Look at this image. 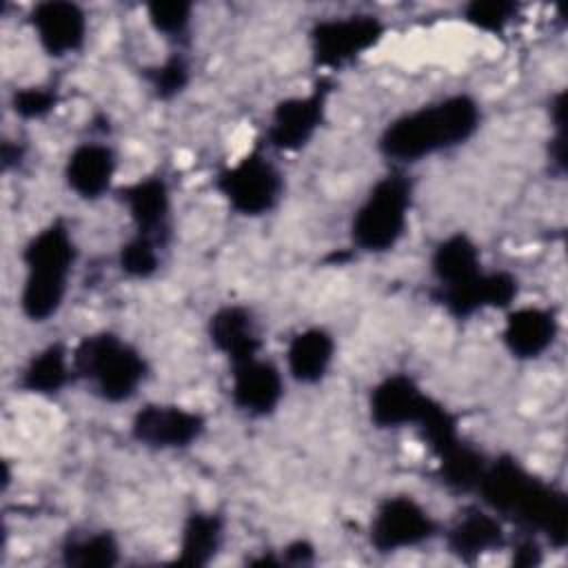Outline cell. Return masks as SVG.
<instances>
[{"label":"cell","instance_id":"2","mask_svg":"<svg viewBox=\"0 0 568 568\" xmlns=\"http://www.w3.org/2000/svg\"><path fill=\"white\" fill-rule=\"evenodd\" d=\"M479 126V102L468 93H450L393 118L377 138V151L406 166L466 144Z\"/></svg>","mask_w":568,"mask_h":568},{"label":"cell","instance_id":"20","mask_svg":"<svg viewBox=\"0 0 568 568\" xmlns=\"http://www.w3.org/2000/svg\"><path fill=\"white\" fill-rule=\"evenodd\" d=\"M335 337L322 326L297 331L286 346V371L297 384H320L335 362Z\"/></svg>","mask_w":568,"mask_h":568},{"label":"cell","instance_id":"8","mask_svg":"<svg viewBox=\"0 0 568 568\" xmlns=\"http://www.w3.org/2000/svg\"><path fill=\"white\" fill-rule=\"evenodd\" d=\"M437 535L439 521L413 495L384 497L368 521V541L382 555L417 548Z\"/></svg>","mask_w":568,"mask_h":568},{"label":"cell","instance_id":"26","mask_svg":"<svg viewBox=\"0 0 568 568\" xmlns=\"http://www.w3.org/2000/svg\"><path fill=\"white\" fill-rule=\"evenodd\" d=\"M162 246L149 237L131 235L118 251V266L131 280H149L160 271Z\"/></svg>","mask_w":568,"mask_h":568},{"label":"cell","instance_id":"13","mask_svg":"<svg viewBox=\"0 0 568 568\" xmlns=\"http://www.w3.org/2000/svg\"><path fill=\"white\" fill-rule=\"evenodd\" d=\"M29 24L40 49L55 60L78 53L89 33L87 11L69 0H44L33 4Z\"/></svg>","mask_w":568,"mask_h":568},{"label":"cell","instance_id":"19","mask_svg":"<svg viewBox=\"0 0 568 568\" xmlns=\"http://www.w3.org/2000/svg\"><path fill=\"white\" fill-rule=\"evenodd\" d=\"M211 346L229 359V364L262 353V337L253 313L240 304H226L211 313L206 324Z\"/></svg>","mask_w":568,"mask_h":568},{"label":"cell","instance_id":"25","mask_svg":"<svg viewBox=\"0 0 568 568\" xmlns=\"http://www.w3.org/2000/svg\"><path fill=\"white\" fill-rule=\"evenodd\" d=\"M60 559L75 568H109L120 561V544L109 530L71 532L60 546Z\"/></svg>","mask_w":568,"mask_h":568},{"label":"cell","instance_id":"11","mask_svg":"<svg viewBox=\"0 0 568 568\" xmlns=\"http://www.w3.org/2000/svg\"><path fill=\"white\" fill-rule=\"evenodd\" d=\"M519 295V280L504 268H484L466 284L435 288V302L455 320H468L481 311H508Z\"/></svg>","mask_w":568,"mask_h":568},{"label":"cell","instance_id":"9","mask_svg":"<svg viewBox=\"0 0 568 568\" xmlns=\"http://www.w3.org/2000/svg\"><path fill=\"white\" fill-rule=\"evenodd\" d=\"M331 84L320 82L304 95H291L280 100L266 124V146L282 153H297L317 135L328 104Z\"/></svg>","mask_w":568,"mask_h":568},{"label":"cell","instance_id":"15","mask_svg":"<svg viewBox=\"0 0 568 568\" xmlns=\"http://www.w3.org/2000/svg\"><path fill=\"white\" fill-rule=\"evenodd\" d=\"M284 397V377L277 364L260 355L231 364V402L248 417H268Z\"/></svg>","mask_w":568,"mask_h":568},{"label":"cell","instance_id":"23","mask_svg":"<svg viewBox=\"0 0 568 568\" xmlns=\"http://www.w3.org/2000/svg\"><path fill=\"white\" fill-rule=\"evenodd\" d=\"M224 517L213 510L191 513L180 530L178 557L182 566H206L222 548Z\"/></svg>","mask_w":568,"mask_h":568},{"label":"cell","instance_id":"5","mask_svg":"<svg viewBox=\"0 0 568 568\" xmlns=\"http://www.w3.org/2000/svg\"><path fill=\"white\" fill-rule=\"evenodd\" d=\"M413 180L393 169L364 195L351 220V242L357 251L379 255L393 251L408 229Z\"/></svg>","mask_w":568,"mask_h":568},{"label":"cell","instance_id":"29","mask_svg":"<svg viewBox=\"0 0 568 568\" xmlns=\"http://www.w3.org/2000/svg\"><path fill=\"white\" fill-rule=\"evenodd\" d=\"M517 2L473 0L464 7V20L484 33H501L517 16Z\"/></svg>","mask_w":568,"mask_h":568},{"label":"cell","instance_id":"28","mask_svg":"<svg viewBox=\"0 0 568 568\" xmlns=\"http://www.w3.org/2000/svg\"><path fill=\"white\" fill-rule=\"evenodd\" d=\"M146 20L151 29L180 44L189 38L193 22V4L191 2H151L146 7Z\"/></svg>","mask_w":568,"mask_h":568},{"label":"cell","instance_id":"33","mask_svg":"<svg viewBox=\"0 0 568 568\" xmlns=\"http://www.w3.org/2000/svg\"><path fill=\"white\" fill-rule=\"evenodd\" d=\"M22 153H24V151H22L20 144L7 140V142L2 144V169L9 171L11 166H18V164L22 162Z\"/></svg>","mask_w":568,"mask_h":568},{"label":"cell","instance_id":"14","mask_svg":"<svg viewBox=\"0 0 568 568\" xmlns=\"http://www.w3.org/2000/svg\"><path fill=\"white\" fill-rule=\"evenodd\" d=\"M118 197L129 213L133 233L153 240L162 248L171 240V189L162 175L140 178L118 191Z\"/></svg>","mask_w":568,"mask_h":568},{"label":"cell","instance_id":"31","mask_svg":"<svg viewBox=\"0 0 568 568\" xmlns=\"http://www.w3.org/2000/svg\"><path fill=\"white\" fill-rule=\"evenodd\" d=\"M539 561H541V550H539L535 537H524L513 550V564L515 566H537Z\"/></svg>","mask_w":568,"mask_h":568},{"label":"cell","instance_id":"17","mask_svg":"<svg viewBox=\"0 0 568 568\" xmlns=\"http://www.w3.org/2000/svg\"><path fill=\"white\" fill-rule=\"evenodd\" d=\"M559 335V317L548 306H515L506 311L501 342L515 359H539Z\"/></svg>","mask_w":568,"mask_h":568},{"label":"cell","instance_id":"4","mask_svg":"<svg viewBox=\"0 0 568 568\" xmlns=\"http://www.w3.org/2000/svg\"><path fill=\"white\" fill-rule=\"evenodd\" d=\"M73 375L106 404H124L138 395L149 377L146 357L113 331H95L71 351Z\"/></svg>","mask_w":568,"mask_h":568},{"label":"cell","instance_id":"3","mask_svg":"<svg viewBox=\"0 0 568 568\" xmlns=\"http://www.w3.org/2000/svg\"><path fill=\"white\" fill-rule=\"evenodd\" d=\"M20 260L24 266L18 295L20 313L33 324H44L62 308L78 260V246L67 222L58 217L36 231L27 240Z\"/></svg>","mask_w":568,"mask_h":568},{"label":"cell","instance_id":"16","mask_svg":"<svg viewBox=\"0 0 568 568\" xmlns=\"http://www.w3.org/2000/svg\"><path fill=\"white\" fill-rule=\"evenodd\" d=\"M444 544L453 557L473 564L484 555L501 550L508 539L499 515L486 506H468L444 530Z\"/></svg>","mask_w":568,"mask_h":568},{"label":"cell","instance_id":"1","mask_svg":"<svg viewBox=\"0 0 568 568\" xmlns=\"http://www.w3.org/2000/svg\"><path fill=\"white\" fill-rule=\"evenodd\" d=\"M495 515L515 521L528 535H544L555 548L566 546L568 499L510 455L488 459L475 490Z\"/></svg>","mask_w":568,"mask_h":568},{"label":"cell","instance_id":"32","mask_svg":"<svg viewBox=\"0 0 568 568\" xmlns=\"http://www.w3.org/2000/svg\"><path fill=\"white\" fill-rule=\"evenodd\" d=\"M308 561H313V546L304 539L291 541L282 550V557H277V564H308Z\"/></svg>","mask_w":568,"mask_h":568},{"label":"cell","instance_id":"24","mask_svg":"<svg viewBox=\"0 0 568 568\" xmlns=\"http://www.w3.org/2000/svg\"><path fill=\"white\" fill-rule=\"evenodd\" d=\"M437 457V477L444 486L457 493H475L477 484L484 475L488 464L486 455L468 444L464 437L450 442L442 450L435 453Z\"/></svg>","mask_w":568,"mask_h":568},{"label":"cell","instance_id":"18","mask_svg":"<svg viewBox=\"0 0 568 568\" xmlns=\"http://www.w3.org/2000/svg\"><path fill=\"white\" fill-rule=\"evenodd\" d=\"M115 171L118 155L106 142H80L64 160V182L69 191L87 202H95L113 189Z\"/></svg>","mask_w":568,"mask_h":568},{"label":"cell","instance_id":"12","mask_svg":"<svg viewBox=\"0 0 568 568\" xmlns=\"http://www.w3.org/2000/svg\"><path fill=\"white\" fill-rule=\"evenodd\" d=\"M433 397L406 373H390L368 393V417L375 428L395 430L417 426Z\"/></svg>","mask_w":568,"mask_h":568},{"label":"cell","instance_id":"7","mask_svg":"<svg viewBox=\"0 0 568 568\" xmlns=\"http://www.w3.org/2000/svg\"><path fill=\"white\" fill-rule=\"evenodd\" d=\"M386 24L373 13H346L317 20L308 31L311 58L322 69H344L375 49Z\"/></svg>","mask_w":568,"mask_h":568},{"label":"cell","instance_id":"22","mask_svg":"<svg viewBox=\"0 0 568 568\" xmlns=\"http://www.w3.org/2000/svg\"><path fill=\"white\" fill-rule=\"evenodd\" d=\"M73 377L75 375L69 351L60 342H53L27 359L20 371L18 386L24 393L51 397L62 393Z\"/></svg>","mask_w":568,"mask_h":568},{"label":"cell","instance_id":"21","mask_svg":"<svg viewBox=\"0 0 568 568\" xmlns=\"http://www.w3.org/2000/svg\"><path fill=\"white\" fill-rule=\"evenodd\" d=\"M428 264H430V275L435 280V288H450V286L466 284L484 271L481 251L477 242L462 231H455L442 237L433 246Z\"/></svg>","mask_w":568,"mask_h":568},{"label":"cell","instance_id":"6","mask_svg":"<svg viewBox=\"0 0 568 568\" xmlns=\"http://www.w3.org/2000/svg\"><path fill=\"white\" fill-rule=\"evenodd\" d=\"M215 191L237 215L262 217L282 202L284 175L262 149H253L217 173Z\"/></svg>","mask_w":568,"mask_h":568},{"label":"cell","instance_id":"10","mask_svg":"<svg viewBox=\"0 0 568 568\" xmlns=\"http://www.w3.org/2000/svg\"><path fill=\"white\" fill-rule=\"evenodd\" d=\"M206 430L202 413L180 404H144L131 417V437L151 450H182L193 446Z\"/></svg>","mask_w":568,"mask_h":568},{"label":"cell","instance_id":"27","mask_svg":"<svg viewBox=\"0 0 568 568\" xmlns=\"http://www.w3.org/2000/svg\"><path fill=\"white\" fill-rule=\"evenodd\" d=\"M144 78H146L151 91L155 93V98L173 100L189 87L191 67H189V60L180 51H173L160 64L144 69Z\"/></svg>","mask_w":568,"mask_h":568},{"label":"cell","instance_id":"30","mask_svg":"<svg viewBox=\"0 0 568 568\" xmlns=\"http://www.w3.org/2000/svg\"><path fill=\"white\" fill-rule=\"evenodd\" d=\"M58 106V93L51 87H22L11 95V109L22 120H42Z\"/></svg>","mask_w":568,"mask_h":568}]
</instances>
